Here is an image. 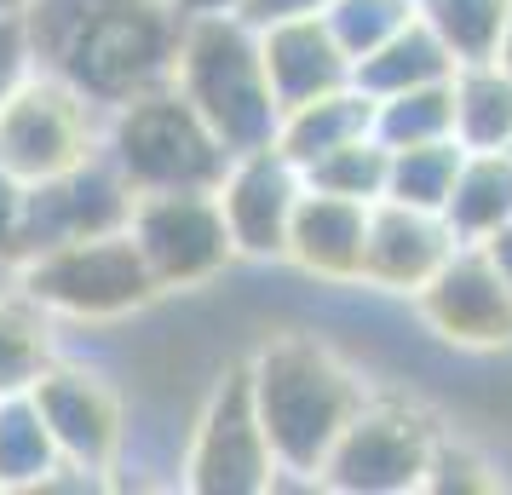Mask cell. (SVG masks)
<instances>
[{
    "label": "cell",
    "mask_w": 512,
    "mask_h": 495,
    "mask_svg": "<svg viewBox=\"0 0 512 495\" xmlns=\"http://www.w3.org/2000/svg\"><path fill=\"white\" fill-rule=\"evenodd\" d=\"M35 70L70 81L98 110L167 87L179 64V0H29L24 12Z\"/></svg>",
    "instance_id": "1"
},
{
    "label": "cell",
    "mask_w": 512,
    "mask_h": 495,
    "mask_svg": "<svg viewBox=\"0 0 512 495\" xmlns=\"http://www.w3.org/2000/svg\"><path fill=\"white\" fill-rule=\"evenodd\" d=\"M248 380H254V403H259V421H265V438L277 449V467L288 478L317 484L334 444H340V432L369 398V386L357 380L346 357L328 352L311 334L271 340L248 363Z\"/></svg>",
    "instance_id": "2"
},
{
    "label": "cell",
    "mask_w": 512,
    "mask_h": 495,
    "mask_svg": "<svg viewBox=\"0 0 512 495\" xmlns=\"http://www.w3.org/2000/svg\"><path fill=\"white\" fill-rule=\"evenodd\" d=\"M173 87L208 116V127L231 144V156L277 144L282 104L265 70L259 24H248L242 12H190L179 35Z\"/></svg>",
    "instance_id": "3"
},
{
    "label": "cell",
    "mask_w": 512,
    "mask_h": 495,
    "mask_svg": "<svg viewBox=\"0 0 512 495\" xmlns=\"http://www.w3.org/2000/svg\"><path fill=\"white\" fill-rule=\"evenodd\" d=\"M104 156L121 167V179L156 196V190H219L231 173V144L208 127L173 81L127 98L104 116Z\"/></svg>",
    "instance_id": "4"
},
{
    "label": "cell",
    "mask_w": 512,
    "mask_h": 495,
    "mask_svg": "<svg viewBox=\"0 0 512 495\" xmlns=\"http://www.w3.org/2000/svg\"><path fill=\"white\" fill-rule=\"evenodd\" d=\"M18 288L52 323H121L162 294L133 231L87 236V242L29 254V260H18Z\"/></svg>",
    "instance_id": "5"
},
{
    "label": "cell",
    "mask_w": 512,
    "mask_h": 495,
    "mask_svg": "<svg viewBox=\"0 0 512 495\" xmlns=\"http://www.w3.org/2000/svg\"><path fill=\"white\" fill-rule=\"evenodd\" d=\"M104 116L110 110H98L70 81L35 70L0 110V167L24 185L70 173L104 150Z\"/></svg>",
    "instance_id": "6"
},
{
    "label": "cell",
    "mask_w": 512,
    "mask_h": 495,
    "mask_svg": "<svg viewBox=\"0 0 512 495\" xmlns=\"http://www.w3.org/2000/svg\"><path fill=\"white\" fill-rule=\"evenodd\" d=\"M432 449H438V426L403 398H363V409L351 415L340 432V444L323 467V490L340 495H403L426 490L432 472Z\"/></svg>",
    "instance_id": "7"
},
{
    "label": "cell",
    "mask_w": 512,
    "mask_h": 495,
    "mask_svg": "<svg viewBox=\"0 0 512 495\" xmlns=\"http://www.w3.org/2000/svg\"><path fill=\"white\" fill-rule=\"evenodd\" d=\"M179 472H185L190 490H202V495H259L282 478L277 449H271L265 421H259L248 369H231L208 392L202 415L190 426Z\"/></svg>",
    "instance_id": "8"
},
{
    "label": "cell",
    "mask_w": 512,
    "mask_h": 495,
    "mask_svg": "<svg viewBox=\"0 0 512 495\" xmlns=\"http://www.w3.org/2000/svg\"><path fill=\"white\" fill-rule=\"evenodd\" d=\"M133 242L162 294L202 288L236 260L231 225L219 208V190H156L133 202Z\"/></svg>",
    "instance_id": "9"
},
{
    "label": "cell",
    "mask_w": 512,
    "mask_h": 495,
    "mask_svg": "<svg viewBox=\"0 0 512 495\" xmlns=\"http://www.w3.org/2000/svg\"><path fill=\"white\" fill-rule=\"evenodd\" d=\"M41 415H47L52 438H58V455L70 467L93 472V478H110V472L127 461V403L110 380L75 363V357H52L47 375L29 386Z\"/></svg>",
    "instance_id": "10"
},
{
    "label": "cell",
    "mask_w": 512,
    "mask_h": 495,
    "mask_svg": "<svg viewBox=\"0 0 512 495\" xmlns=\"http://www.w3.org/2000/svg\"><path fill=\"white\" fill-rule=\"evenodd\" d=\"M133 202L139 190L121 179V167L98 150L70 173H52L24 196V260L47 254L64 242H87V236H110L133 225Z\"/></svg>",
    "instance_id": "11"
},
{
    "label": "cell",
    "mask_w": 512,
    "mask_h": 495,
    "mask_svg": "<svg viewBox=\"0 0 512 495\" xmlns=\"http://www.w3.org/2000/svg\"><path fill=\"white\" fill-rule=\"evenodd\" d=\"M420 323L461 346V352H501L512 346V283L478 242H461L449 265L415 294Z\"/></svg>",
    "instance_id": "12"
},
{
    "label": "cell",
    "mask_w": 512,
    "mask_h": 495,
    "mask_svg": "<svg viewBox=\"0 0 512 495\" xmlns=\"http://www.w3.org/2000/svg\"><path fill=\"white\" fill-rule=\"evenodd\" d=\"M300 196H305V173L282 156L277 144L231 156V173L219 185V208H225L236 254L242 260H282Z\"/></svg>",
    "instance_id": "13"
},
{
    "label": "cell",
    "mask_w": 512,
    "mask_h": 495,
    "mask_svg": "<svg viewBox=\"0 0 512 495\" xmlns=\"http://www.w3.org/2000/svg\"><path fill=\"white\" fill-rule=\"evenodd\" d=\"M461 248V236L449 231V219L438 208H415V202H397L380 196L369 208V248H363V288L380 294H409L438 277L449 254Z\"/></svg>",
    "instance_id": "14"
},
{
    "label": "cell",
    "mask_w": 512,
    "mask_h": 495,
    "mask_svg": "<svg viewBox=\"0 0 512 495\" xmlns=\"http://www.w3.org/2000/svg\"><path fill=\"white\" fill-rule=\"evenodd\" d=\"M369 208L374 202H351L334 190L305 185L300 213L288 225V254L305 277H317L328 288L363 283V248H369Z\"/></svg>",
    "instance_id": "15"
},
{
    "label": "cell",
    "mask_w": 512,
    "mask_h": 495,
    "mask_svg": "<svg viewBox=\"0 0 512 495\" xmlns=\"http://www.w3.org/2000/svg\"><path fill=\"white\" fill-rule=\"evenodd\" d=\"M259 47H265V70L277 87V104H305V98H323L334 87H351V52L334 41L323 12H305V18H282V24H259Z\"/></svg>",
    "instance_id": "16"
},
{
    "label": "cell",
    "mask_w": 512,
    "mask_h": 495,
    "mask_svg": "<svg viewBox=\"0 0 512 495\" xmlns=\"http://www.w3.org/2000/svg\"><path fill=\"white\" fill-rule=\"evenodd\" d=\"M363 133H374V98L351 81V87H334V93H323V98L288 104V110H282V127H277V150L305 173L311 162L334 156L340 144L363 139Z\"/></svg>",
    "instance_id": "17"
},
{
    "label": "cell",
    "mask_w": 512,
    "mask_h": 495,
    "mask_svg": "<svg viewBox=\"0 0 512 495\" xmlns=\"http://www.w3.org/2000/svg\"><path fill=\"white\" fill-rule=\"evenodd\" d=\"M443 219L461 242H489L512 225V150H466Z\"/></svg>",
    "instance_id": "18"
},
{
    "label": "cell",
    "mask_w": 512,
    "mask_h": 495,
    "mask_svg": "<svg viewBox=\"0 0 512 495\" xmlns=\"http://www.w3.org/2000/svg\"><path fill=\"white\" fill-rule=\"evenodd\" d=\"M455 70H461V64H455V52L443 47L438 29L415 12V24H403L380 52H369V58L357 64V75H351V81H357L369 98H392V93H409V87L449 81Z\"/></svg>",
    "instance_id": "19"
},
{
    "label": "cell",
    "mask_w": 512,
    "mask_h": 495,
    "mask_svg": "<svg viewBox=\"0 0 512 495\" xmlns=\"http://www.w3.org/2000/svg\"><path fill=\"white\" fill-rule=\"evenodd\" d=\"M58 467H64V455H58V438H52L35 392L0 398V495L47 490Z\"/></svg>",
    "instance_id": "20"
},
{
    "label": "cell",
    "mask_w": 512,
    "mask_h": 495,
    "mask_svg": "<svg viewBox=\"0 0 512 495\" xmlns=\"http://www.w3.org/2000/svg\"><path fill=\"white\" fill-rule=\"evenodd\" d=\"M455 139L466 150H512V70L501 58L455 70Z\"/></svg>",
    "instance_id": "21"
},
{
    "label": "cell",
    "mask_w": 512,
    "mask_h": 495,
    "mask_svg": "<svg viewBox=\"0 0 512 495\" xmlns=\"http://www.w3.org/2000/svg\"><path fill=\"white\" fill-rule=\"evenodd\" d=\"M52 357H58V346H52V317L29 300L24 288L0 294V398L29 392L35 380L47 375Z\"/></svg>",
    "instance_id": "22"
},
{
    "label": "cell",
    "mask_w": 512,
    "mask_h": 495,
    "mask_svg": "<svg viewBox=\"0 0 512 495\" xmlns=\"http://www.w3.org/2000/svg\"><path fill=\"white\" fill-rule=\"evenodd\" d=\"M374 139L386 144V150L455 139V75L449 81H432V87H409V93L374 98Z\"/></svg>",
    "instance_id": "23"
},
{
    "label": "cell",
    "mask_w": 512,
    "mask_h": 495,
    "mask_svg": "<svg viewBox=\"0 0 512 495\" xmlns=\"http://www.w3.org/2000/svg\"><path fill=\"white\" fill-rule=\"evenodd\" d=\"M415 12L438 29V41L455 52V64L495 58L512 24V0H415Z\"/></svg>",
    "instance_id": "24"
},
{
    "label": "cell",
    "mask_w": 512,
    "mask_h": 495,
    "mask_svg": "<svg viewBox=\"0 0 512 495\" xmlns=\"http://www.w3.org/2000/svg\"><path fill=\"white\" fill-rule=\"evenodd\" d=\"M466 162L461 139H438V144H409V150H392V179H386V196L397 202H415V208H438L455 190V173Z\"/></svg>",
    "instance_id": "25"
},
{
    "label": "cell",
    "mask_w": 512,
    "mask_h": 495,
    "mask_svg": "<svg viewBox=\"0 0 512 495\" xmlns=\"http://www.w3.org/2000/svg\"><path fill=\"white\" fill-rule=\"evenodd\" d=\"M386 179H392V150L363 133V139L340 144L334 156L305 167V185L317 190H334V196H351V202H380L386 196Z\"/></svg>",
    "instance_id": "26"
},
{
    "label": "cell",
    "mask_w": 512,
    "mask_h": 495,
    "mask_svg": "<svg viewBox=\"0 0 512 495\" xmlns=\"http://www.w3.org/2000/svg\"><path fill=\"white\" fill-rule=\"evenodd\" d=\"M328 29L334 41L351 52V64H363L369 52H380L403 24H415V0H328Z\"/></svg>",
    "instance_id": "27"
},
{
    "label": "cell",
    "mask_w": 512,
    "mask_h": 495,
    "mask_svg": "<svg viewBox=\"0 0 512 495\" xmlns=\"http://www.w3.org/2000/svg\"><path fill=\"white\" fill-rule=\"evenodd\" d=\"M501 478H489V461H478L472 449L443 444L432 449V472H426V490H495Z\"/></svg>",
    "instance_id": "28"
},
{
    "label": "cell",
    "mask_w": 512,
    "mask_h": 495,
    "mask_svg": "<svg viewBox=\"0 0 512 495\" xmlns=\"http://www.w3.org/2000/svg\"><path fill=\"white\" fill-rule=\"evenodd\" d=\"M29 75H35V47H29L24 18H0V110Z\"/></svg>",
    "instance_id": "29"
},
{
    "label": "cell",
    "mask_w": 512,
    "mask_h": 495,
    "mask_svg": "<svg viewBox=\"0 0 512 495\" xmlns=\"http://www.w3.org/2000/svg\"><path fill=\"white\" fill-rule=\"evenodd\" d=\"M24 196H29V185L0 167V265L24 260Z\"/></svg>",
    "instance_id": "30"
},
{
    "label": "cell",
    "mask_w": 512,
    "mask_h": 495,
    "mask_svg": "<svg viewBox=\"0 0 512 495\" xmlns=\"http://www.w3.org/2000/svg\"><path fill=\"white\" fill-rule=\"evenodd\" d=\"M248 24H282V18H305V12H328V0H242L236 6Z\"/></svg>",
    "instance_id": "31"
},
{
    "label": "cell",
    "mask_w": 512,
    "mask_h": 495,
    "mask_svg": "<svg viewBox=\"0 0 512 495\" xmlns=\"http://www.w3.org/2000/svg\"><path fill=\"white\" fill-rule=\"evenodd\" d=\"M478 248H484L489 260L501 265V277H507V283H512V225H507V231H495V236H489V242H478Z\"/></svg>",
    "instance_id": "32"
},
{
    "label": "cell",
    "mask_w": 512,
    "mask_h": 495,
    "mask_svg": "<svg viewBox=\"0 0 512 495\" xmlns=\"http://www.w3.org/2000/svg\"><path fill=\"white\" fill-rule=\"evenodd\" d=\"M236 6H242V0H179V12H236Z\"/></svg>",
    "instance_id": "33"
},
{
    "label": "cell",
    "mask_w": 512,
    "mask_h": 495,
    "mask_svg": "<svg viewBox=\"0 0 512 495\" xmlns=\"http://www.w3.org/2000/svg\"><path fill=\"white\" fill-rule=\"evenodd\" d=\"M29 12V0H0V18H24Z\"/></svg>",
    "instance_id": "34"
},
{
    "label": "cell",
    "mask_w": 512,
    "mask_h": 495,
    "mask_svg": "<svg viewBox=\"0 0 512 495\" xmlns=\"http://www.w3.org/2000/svg\"><path fill=\"white\" fill-rule=\"evenodd\" d=\"M18 288V265H0V294H12Z\"/></svg>",
    "instance_id": "35"
},
{
    "label": "cell",
    "mask_w": 512,
    "mask_h": 495,
    "mask_svg": "<svg viewBox=\"0 0 512 495\" xmlns=\"http://www.w3.org/2000/svg\"><path fill=\"white\" fill-rule=\"evenodd\" d=\"M495 58H501V64L512 70V24H507V35H501V52H495Z\"/></svg>",
    "instance_id": "36"
}]
</instances>
